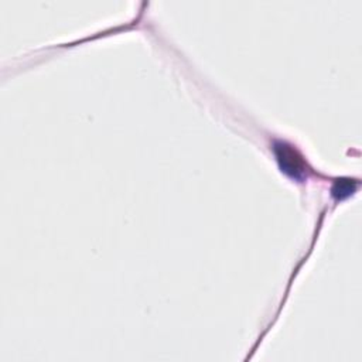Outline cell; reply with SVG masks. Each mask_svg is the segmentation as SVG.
<instances>
[{"mask_svg":"<svg viewBox=\"0 0 362 362\" xmlns=\"http://www.w3.org/2000/svg\"><path fill=\"white\" fill-rule=\"evenodd\" d=\"M274 153L281 171H284L287 175L293 178H300L301 175H304L305 163L303 157L291 146L286 143H276Z\"/></svg>","mask_w":362,"mask_h":362,"instance_id":"obj_1","label":"cell"}]
</instances>
